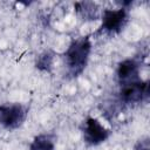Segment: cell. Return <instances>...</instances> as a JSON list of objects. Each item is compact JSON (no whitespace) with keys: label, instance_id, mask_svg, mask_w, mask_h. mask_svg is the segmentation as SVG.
<instances>
[{"label":"cell","instance_id":"cell-1","mask_svg":"<svg viewBox=\"0 0 150 150\" xmlns=\"http://www.w3.org/2000/svg\"><path fill=\"white\" fill-rule=\"evenodd\" d=\"M93 50L91 39L89 35L80 36L70 42L62 54L66 73L70 79L79 77L87 68Z\"/></svg>","mask_w":150,"mask_h":150},{"label":"cell","instance_id":"cell-2","mask_svg":"<svg viewBox=\"0 0 150 150\" xmlns=\"http://www.w3.org/2000/svg\"><path fill=\"white\" fill-rule=\"evenodd\" d=\"M29 108L21 102H5L0 104V125L6 130L20 128L28 117Z\"/></svg>","mask_w":150,"mask_h":150},{"label":"cell","instance_id":"cell-3","mask_svg":"<svg viewBox=\"0 0 150 150\" xmlns=\"http://www.w3.org/2000/svg\"><path fill=\"white\" fill-rule=\"evenodd\" d=\"M80 131L84 144L88 146H97L105 141L111 135V130L107 128L98 118L88 116L81 124Z\"/></svg>","mask_w":150,"mask_h":150},{"label":"cell","instance_id":"cell-4","mask_svg":"<svg viewBox=\"0 0 150 150\" xmlns=\"http://www.w3.org/2000/svg\"><path fill=\"white\" fill-rule=\"evenodd\" d=\"M100 20V32H103L108 35H116L120 34L127 26L129 20V11L121 7L117 9L105 8L102 9Z\"/></svg>","mask_w":150,"mask_h":150},{"label":"cell","instance_id":"cell-5","mask_svg":"<svg viewBox=\"0 0 150 150\" xmlns=\"http://www.w3.org/2000/svg\"><path fill=\"white\" fill-rule=\"evenodd\" d=\"M120 100L124 104L141 103L149 96V82L139 80L134 83H129L120 87Z\"/></svg>","mask_w":150,"mask_h":150},{"label":"cell","instance_id":"cell-6","mask_svg":"<svg viewBox=\"0 0 150 150\" xmlns=\"http://www.w3.org/2000/svg\"><path fill=\"white\" fill-rule=\"evenodd\" d=\"M139 71L141 66L136 59L129 57L122 60L116 68V80L118 82V86L121 87L142 80L139 76Z\"/></svg>","mask_w":150,"mask_h":150},{"label":"cell","instance_id":"cell-7","mask_svg":"<svg viewBox=\"0 0 150 150\" xmlns=\"http://www.w3.org/2000/svg\"><path fill=\"white\" fill-rule=\"evenodd\" d=\"M75 12L79 18L84 22L97 21L101 19V8L94 1H77L74 5Z\"/></svg>","mask_w":150,"mask_h":150},{"label":"cell","instance_id":"cell-8","mask_svg":"<svg viewBox=\"0 0 150 150\" xmlns=\"http://www.w3.org/2000/svg\"><path fill=\"white\" fill-rule=\"evenodd\" d=\"M29 150H56L55 135L49 132L36 135L29 144Z\"/></svg>","mask_w":150,"mask_h":150},{"label":"cell","instance_id":"cell-9","mask_svg":"<svg viewBox=\"0 0 150 150\" xmlns=\"http://www.w3.org/2000/svg\"><path fill=\"white\" fill-rule=\"evenodd\" d=\"M55 60V53L52 49H45L35 59V68L42 73L50 74Z\"/></svg>","mask_w":150,"mask_h":150},{"label":"cell","instance_id":"cell-10","mask_svg":"<svg viewBox=\"0 0 150 150\" xmlns=\"http://www.w3.org/2000/svg\"><path fill=\"white\" fill-rule=\"evenodd\" d=\"M134 150H150V138L149 136H143L136 141L134 144Z\"/></svg>","mask_w":150,"mask_h":150}]
</instances>
